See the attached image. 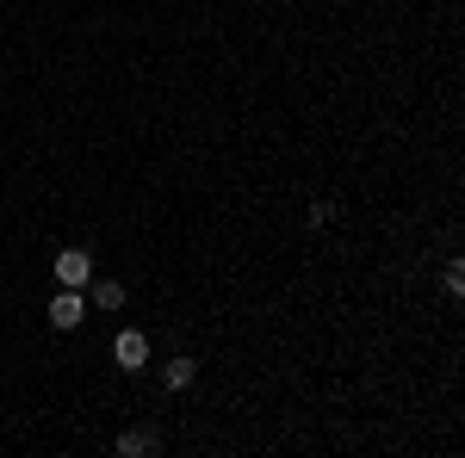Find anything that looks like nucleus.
<instances>
[{
	"label": "nucleus",
	"instance_id": "f257e3e1",
	"mask_svg": "<svg viewBox=\"0 0 465 458\" xmlns=\"http://www.w3.org/2000/svg\"><path fill=\"white\" fill-rule=\"evenodd\" d=\"M56 279L81 291V285L94 279V254H87V248H63V254H56Z\"/></svg>",
	"mask_w": 465,
	"mask_h": 458
},
{
	"label": "nucleus",
	"instance_id": "f03ea898",
	"mask_svg": "<svg viewBox=\"0 0 465 458\" xmlns=\"http://www.w3.org/2000/svg\"><path fill=\"white\" fill-rule=\"evenodd\" d=\"M81 317H87L81 291H74V285H63V291L50 297V328H81Z\"/></svg>",
	"mask_w": 465,
	"mask_h": 458
},
{
	"label": "nucleus",
	"instance_id": "7ed1b4c3",
	"mask_svg": "<svg viewBox=\"0 0 465 458\" xmlns=\"http://www.w3.org/2000/svg\"><path fill=\"white\" fill-rule=\"evenodd\" d=\"M112 353H118V365H124V372H143V365H149V341L137 335V328H124V335L112 341Z\"/></svg>",
	"mask_w": 465,
	"mask_h": 458
},
{
	"label": "nucleus",
	"instance_id": "20e7f679",
	"mask_svg": "<svg viewBox=\"0 0 465 458\" xmlns=\"http://www.w3.org/2000/svg\"><path fill=\"white\" fill-rule=\"evenodd\" d=\"M155 446H162V440H155L149 427H131V434H118V453H124V458H143V453H155Z\"/></svg>",
	"mask_w": 465,
	"mask_h": 458
},
{
	"label": "nucleus",
	"instance_id": "39448f33",
	"mask_svg": "<svg viewBox=\"0 0 465 458\" xmlns=\"http://www.w3.org/2000/svg\"><path fill=\"white\" fill-rule=\"evenodd\" d=\"M94 285V304H100V310H118V304H124V285L118 279H87Z\"/></svg>",
	"mask_w": 465,
	"mask_h": 458
},
{
	"label": "nucleus",
	"instance_id": "423d86ee",
	"mask_svg": "<svg viewBox=\"0 0 465 458\" xmlns=\"http://www.w3.org/2000/svg\"><path fill=\"white\" fill-rule=\"evenodd\" d=\"M193 378H199V365H193V359H174V365L162 372V385H168V390H186Z\"/></svg>",
	"mask_w": 465,
	"mask_h": 458
},
{
	"label": "nucleus",
	"instance_id": "0eeeda50",
	"mask_svg": "<svg viewBox=\"0 0 465 458\" xmlns=\"http://www.w3.org/2000/svg\"><path fill=\"white\" fill-rule=\"evenodd\" d=\"M440 285H447V291L460 297V291H465V260H447V273H440Z\"/></svg>",
	"mask_w": 465,
	"mask_h": 458
}]
</instances>
